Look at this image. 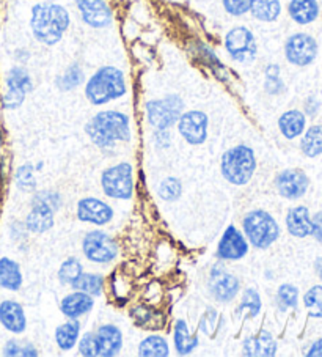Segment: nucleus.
I'll list each match as a JSON object with an SVG mask.
<instances>
[{
  "mask_svg": "<svg viewBox=\"0 0 322 357\" xmlns=\"http://www.w3.org/2000/svg\"><path fill=\"white\" fill-rule=\"evenodd\" d=\"M85 132L99 149L110 150L118 142L131 140V120L118 110H102L86 123Z\"/></svg>",
  "mask_w": 322,
  "mask_h": 357,
  "instance_id": "nucleus-1",
  "label": "nucleus"
},
{
  "mask_svg": "<svg viewBox=\"0 0 322 357\" xmlns=\"http://www.w3.org/2000/svg\"><path fill=\"white\" fill-rule=\"evenodd\" d=\"M70 13L63 5L59 3H36L30 16V29L35 40L46 46L60 43L70 29Z\"/></svg>",
  "mask_w": 322,
  "mask_h": 357,
  "instance_id": "nucleus-2",
  "label": "nucleus"
},
{
  "mask_svg": "<svg viewBox=\"0 0 322 357\" xmlns=\"http://www.w3.org/2000/svg\"><path fill=\"white\" fill-rule=\"evenodd\" d=\"M126 95L125 73L116 66H102L85 84V96L95 106H104Z\"/></svg>",
  "mask_w": 322,
  "mask_h": 357,
  "instance_id": "nucleus-3",
  "label": "nucleus"
},
{
  "mask_svg": "<svg viewBox=\"0 0 322 357\" xmlns=\"http://www.w3.org/2000/svg\"><path fill=\"white\" fill-rule=\"evenodd\" d=\"M256 170L255 151L247 145H236L227 150L222 156L220 172L233 186H245Z\"/></svg>",
  "mask_w": 322,
  "mask_h": 357,
  "instance_id": "nucleus-4",
  "label": "nucleus"
},
{
  "mask_svg": "<svg viewBox=\"0 0 322 357\" xmlns=\"http://www.w3.org/2000/svg\"><path fill=\"white\" fill-rule=\"evenodd\" d=\"M243 230L249 244L255 249H268L280 236V227L264 209H252L243 219Z\"/></svg>",
  "mask_w": 322,
  "mask_h": 357,
  "instance_id": "nucleus-5",
  "label": "nucleus"
},
{
  "mask_svg": "<svg viewBox=\"0 0 322 357\" xmlns=\"http://www.w3.org/2000/svg\"><path fill=\"white\" fill-rule=\"evenodd\" d=\"M146 120L156 131H165L176 125L184 112V101L178 95H169L160 100L146 102Z\"/></svg>",
  "mask_w": 322,
  "mask_h": 357,
  "instance_id": "nucleus-6",
  "label": "nucleus"
},
{
  "mask_svg": "<svg viewBox=\"0 0 322 357\" xmlns=\"http://www.w3.org/2000/svg\"><path fill=\"white\" fill-rule=\"evenodd\" d=\"M104 194L110 199L129 200L134 194V169L129 162H120L105 169L101 176Z\"/></svg>",
  "mask_w": 322,
  "mask_h": 357,
  "instance_id": "nucleus-7",
  "label": "nucleus"
},
{
  "mask_svg": "<svg viewBox=\"0 0 322 357\" xmlns=\"http://www.w3.org/2000/svg\"><path fill=\"white\" fill-rule=\"evenodd\" d=\"M224 45L231 60L238 61V63H252L256 59L258 46L255 35H253L250 29L244 26L233 27L225 35Z\"/></svg>",
  "mask_w": 322,
  "mask_h": 357,
  "instance_id": "nucleus-8",
  "label": "nucleus"
},
{
  "mask_svg": "<svg viewBox=\"0 0 322 357\" xmlns=\"http://www.w3.org/2000/svg\"><path fill=\"white\" fill-rule=\"evenodd\" d=\"M82 252L86 260L91 263H112L118 257V244L109 233L93 230L84 238Z\"/></svg>",
  "mask_w": 322,
  "mask_h": 357,
  "instance_id": "nucleus-9",
  "label": "nucleus"
},
{
  "mask_svg": "<svg viewBox=\"0 0 322 357\" xmlns=\"http://www.w3.org/2000/svg\"><path fill=\"white\" fill-rule=\"evenodd\" d=\"M5 85H7V91L2 96V107L5 110H15L21 107L26 101V96L33 90L32 77H30L26 68L22 66L11 68L7 73Z\"/></svg>",
  "mask_w": 322,
  "mask_h": 357,
  "instance_id": "nucleus-10",
  "label": "nucleus"
},
{
  "mask_svg": "<svg viewBox=\"0 0 322 357\" xmlns=\"http://www.w3.org/2000/svg\"><path fill=\"white\" fill-rule=\"evenodd\" d=\"M208 290L209 294L220 304H228L233 299H236L240 290L239 279L230 271H227L222 261L215 263L210 268L209 279H208Z\"/></svg>",
  "mask_w": 322,
  "mask_h": 357,
  "instance_id": "nucleus-11",
  "label": "nucleus"
},
{
  "mask_svg": "<svg viewBox=\"0 0 322 357\" xmlns=\"http://www.w3.org/2000/svg\"><path fill=\"white\" fill-rule=\"evenodd\" d=\"M318 55V43L308 33H294L284 43V57L291 65L307 66Z\"/></svg>",
  "mask_w": 322,
  "mask_h": 357,
  "instance_id": "nucleus-12",
  "label": "nucleus"
},
{
  "mask_svg": "<svg viewBox=\"0 0 322 357\" xmlns=\"http://www.w3.org/2000/svg\"><path fill=\"white\" fill-rule=\"evenodd\" d=\"M178 131L190 145H201L208 139L209 119L201 110H187L178 120Z\"/></svg>",
  "mask_w": 322,
  "mask_h": 357,
  "instance_id": "nucleus-13",
  "label": "nucleus"
},
{
  "mask_svg": "<svg viewBox=\"0 0 322 357\" xmlns=\"http://www.w3.org/2000/svg\"><path fill=\"white\" fill-rule=\"evenodd\" d=\"M249 254V241L234 225L227 227L217 245V258L222 261H238Z\"/></svg>",
  "mask_w": 322,
  "mask_h": 357,
  "instance_id": "nucleus-14",
  "label": "nucleus"
},
{
  "mask_svg": "<svg viewBox=\"0 0 322 357\" xmlns=\"http://www.w3.org/2000/svg\"><path fill=\"white\" fill-rule=\"evenodd\" d=\"M82 21L93 29H105L112 24V10L104 0H76Z\"/></svg>",
  "mask_w": 322,
  "mask_h": 357,
  "instance_id": "nucleus-15",
  "label": "nucleus"
},
{
  "mask_svg": "<svg viewBox=\"0 0 322 357\" xmlns=\"http://www.w3.org/2000/svg\"><path fill=\"white\" fill-rule=\"evenodd\" d=\"M77 218L85 224L107 225L114 219V209L96 197H85L77 203Z\"/></svg>",
  "mask_w": 322,
  "mask_h": 357,
  "instance_id": "nucleus-16",
  "label": "nucleus"
},
{
  "mask_svg": "<svg viewBox=\"0 0 322 357\" xmlns=\"http://www.w3.org/2000/svg\"><path fill=\"white\" fill-rule=\"evenodd\" d=\"M308 184V176L297 169L283 170L275 178V188L278 194L288 200H297L305 195Z\"/></svg>",
  "mask_w": 322,
  "mask_h": 357,
  "instance_id": "nucleus-17",
  "label": "nucleus"
},
{
  "mask_svg": "<svg viewBox=\"0 0 322 357\" xmlns=\"http://www.w3.org/2000/svg\"><path fill=\"white\" fill-rule=\"evenodd\" d=\"M98 357H115L123 348V332L115 324H102L95 332Z\"/></svg>",
  "mask_w": 322,
  "mask_h": 357,
  "instance_id": "nucleus-18",
  "label": "nucleus"
},
{
  "mask_svg": "<svg viewBox=\"0 0 322 357\" xmlns=\"http://www.w3.org/2000/svg\"><path fill=\"white\" fill-rule=\"evenodd\" d=\"M55 213L57 211L52 206H49L47 203L32 199V209H30L26 219V229L30 233L43 235V233L49 231L54 227Z\"/></svg>",
  "mask_w": 322,
  "mask_h": 357,
  "instance_id": "nucleus-19",
  "label": "nucleus"
},
{
  "mask_svg": "<svg viewBox=\"0 0 322 357\" xmlns=\"http://www.w3.org/2000/svg\"><path fill=\"white\" fill-rule=\"evenodd\" d=\"M0 324L11 334H22L27 329V318L24 307L16 301H2L0 303Z\"/></svg>",
  "mask_w": 322,
  "mask_h": 357,
  "instance_id": "nucleus-20",
  "label": "nucleus"
},
{
  "mask_svg": "<svg viewBox=\"0 0 322 357\" xmlns=\"http://www.w3.org/2000/svg\"><path fill=\"white\" fill-rule=\"evenodd\" d=\"M243 353L249 357H274L277 354V342L270 332L259 331L256 335L245 338Z\"/></svg>",
  "mask_w": 322,
  "mask_h": 357,
  "instance_id": "nucleus-21",
  "label": "nucleus"
},
{
  "mask_svg": "<svg viewBox=\"0 0 322 357\" xmlns=\"http://www.w3.org/2000/svg\"><path fill=\"white\" fill-rule=\"evenodd\" d=\"M93 307H95V299H93V296L76 290L61 299L60 312L63 313L66 318L79 319L80 317L90 313L93 310Z\"/></svg>",
  "mask_w": 322,
  "mask_h": 357,
  "instance_id": "nucleus-22",
  "label": "nucleus"
},
{
  "mask_svg": "<svg viewBox=\"0 0 322 357\" xmlns=\"http://www.w3.org/2000/svg\"><path fill=\"white\" fill-rule=\"evenodd\" d=\"M286 229L289 235L296 238H305L312 235V218L307 206L291 208L286 214Z\"/></svg>",
  "mask_w": 322,
  "mask_h": 357,
  "instance_id": "nucleus-23",
  "label": "nucleus"
},
{
  "mask_svg": "<svg viewBox=\"0 0 322 357\" xmlns=\"http://www.w3.org/2000/svg\"><path fill=\"white\" fill-rule=\"evenodd\" d=\"M288 13L291 20L299 24V26H307L312 24L319 16V3L318 0H291L288 5Z\"/></svg>",
  "mask_w": 322,
  "mask_h": 357,
  "instance_id": "nucleus-24",
  "label": "nucleus"
},
{
  "mask_svg": "<svg viewBox=\"0 0 322 357\" xmlns=\"http://www.w3.org/2000/svg\"><path fill=\"white\" fill-rule=\"evenodd\" d=\"M24 277L20 263L11 258H0V288L10 291H17L22 287Z\"/></svg>",
  "mask_w": 322,
  "mask_h": 357,
  "instance_id": "nucleus-25",
  "label": "nucleus"
},
{
  "mask_svg": "<svg viewBox=\"0 0 322 357\" xmlns=\"http://www.w3.org/2000/svg\"><path fill=\"white\" fill-rule=\"evenodd\" d=\"M173 344L179 356H189L194 353L200 340L197 335H192L187 323L184 319H178L173 329Z\"/></svg>",
  "mask_w": 322,
  "mask_h": 357,
  "instance_id": "nucleus-26",
  "label": "nucleus"
},
{
  "mask_svg": "<svg viewBox=\"0 0 322 357\" xmlns=\"http://www.w3.org/2000/svg\"><path fill=\"white\" fill-rule=\"evenodd\" d=\"M305 114L300 112V110H288L284 112L280 119H278V128H280V132L286 139H296L302 135L303 129H305Z\"/></svg>",
  "mask_w": 322,
  "mask_h": 357,
  "instance_id": "nucleus-27",
  "label": "nucleus"
},
{
  "mask_svg": "<svg viewBox=\"0 0 322 357\" xmlns=\"http://www.w3.org/2000/svg\"><path fill=\"white\" fill-rule=\"evenodd\" d=\"M80 337V323L79 319H70L60 324L55 329V343L61 351H71L76 347Z\"/></svg>",
  "mask_w": 322,
  "mask_h": 357,
  "instance_id": "nucleus-28",
  "label": "nucleus"
},
{
  "mask_svg": "<svg viewBox=\"0 0 322 357\" xmlns=\"http://www.w3.org/2000/svg\"><path fill=\"white\" fill-rule=\"evenodd\" d=\"M250 13L261 22H274L280 17L282 2L280 0H253Z\"/></svg>",
  "mask_w": 322,
  "mask_h": 357,
  "instance_id": "nucleus-29",
  "label": "nucleus"
},
{
  "mask_svg": "<svg viewBox=\"0 0 322 357\" xmlns=\"http://www.w3.org/2000/svg\"><path fill=\"white\" fill-rule=\"evenodd\" d=\"M140 357H169L170 347L167 338L162 335H150L144 338L139 344Z\"/></svg>",
  "mask_w": 322,
  "mask_h": 357,
  "instance_id": "nucleus-30",
  "label": "nucleus"
},
{
  "mask_svg": "<svg viewBox=\"0 0 322 357\" xmlns=\"http://www.w3.org/2000/svg\"><path fill=\"white\" fill-rule=\"evenodd\" d=\"M302 153L308 158L322 155V126L314 125L308 129L300 142Z\"/></svg>",
  "mask_w": 322,
  "mask_h": 357,
  "instance_id": "nucleus-31",
  "label": "nucleus"
},
{
  "mask_svg": "<svg viewBox=\"0 0 322 357\" xmlns=\"http://www.w3.org/2000/svg\"><path fill=\"white\" fill-rule=\"evenodd\" d=\"M74 290L84 291L90 296L96 298L102 294V288H104V277L101 274H95V273H84L80 275V279L74 283Z\"/></svg>",
  "mask_w": 322,
  "mask_h": 357,
  "instance_id": "nucleus-32",
  "label": "nucleus"
},
{
  "mask_svg": "<svg viewBox=\"0 0 322 357\" xmlns=\"http://www.w3.org/2000/svg\"><path fill=\"white\" fill-rule=\"evenodd\" d=\"M82 274H84L82 263H80L77 258H68V260L61 263V266L59 269V280L61 285L72 288L74 283L80 279V275Z\"/></svg>",
  "mask_w": 322,
  "mask_h": 357,
  "instance_id": "nucleus-33",
  "label": "nucleus"
},
{
  "mask_svg": "<svg viewBox=\"0 0 322 357\" xmlns=\"http://www.w3.org/2000/svg\"><path fill=\"white\" fill-rule=\"evenodd\" d=\"M261 307L263 303L259 293L255 288H245L243 299H240V304L238 307V315L245 313L247 318H255L259 315V312H261Z\"/></svg>",
  "mask_w": 322,
  "mask_h": 357,
  "instance_id": "nucleus-34",
  "label": "nucleus"
},
{
  "mask_svg": "<svg viewBox=\"0 0 322 357\" xmlns=\"http://www.w3.org/2000/svg\"><path fill=\"white\" fill-rule=\"evenodd\" d=\"M84 79H85V76H84L82 68H80L77 63H74V65L68 68L63 75L57 77L55 84H57V87L60 90L68 91V90H72V89L79 87V85L84 82Z\"/></svg>",
  "mask_w": 322,
  "mask_h": 357,
  "instance_id": "nucleus-35",
  "label": "nucleus"
},
{
  "mask_svg": "<svg viewBox=\"0 0 322 357\" xmlns=\"http://www.w3.org/2000/svg\"><path fill=\"white\" fill-rule=\"evenodd\" d=\"M35 167L32 164H24L16 170L15 181L16 186L24 192H33L36 188V178H35Z\"/></svg>",
  "mask_w": 322,
  "mask_h": 357,
  "instance_id": "nucleus-36",
  "label": "nucleus"
},
{
  "mask_svg": "<svg viewBox=\"0 0 322 357\" xmlns=\"http://www.w3.org/2000/svg\"><path fill=\"white\" fill-rule=\"evenodd\" d=\"M183 195V184L175 176H169L159 184V197L165 202H176Z\"/></svg>",
  "mask_w": 322,
  "mask_h": 357,
  "instance_id": "nucleus-37",
  "label": "nucleus"
},
{
  "mask_svg": "<svg viewBox=\"0 0 322 357\" xmlns=\"http://www.w3.org/2000/svg\"><path fill=\"white\" fill-rule=\"evenodd\" d=\"M303 304L308 309L309 317L322 318V287H313L303 296Z\"/></svg>",
  "mask_w": 322,
  "mask_h": 357,
  "instance_id": "nucleus-38",
  "label": "nucleus"
},
{
  "mask_svg": "<svg viewBox=\"0 0 322 357\" xmlns=\"http://www.w3.org/2000/svg\"><path fill=\"white\" fill-rule=\"evenodd\" d=\"M3 356H7V357H17V356L36 357L38 356V351H36L33 344H30V343H21L17 340H10L5 343Z\"/></svg>",
  "mask_w": 322,
  "mask_h": 357,
  "instance_id": "nucleus-39",
  "label": "nucleus"
},
{
  "mask_svg": "<svg viewBox=\"0 0 322 357\" xmlns=\"http://www.w3.org/2000/svg\"><path fill=\"white\" fill-rule=\"evenodd\" d=\"M277 299L282 304V309H296L299 301V290L291 283H283L277 291Z\"/></svg>",
  "mask_w": 322,
  "mask_h": 357,
  "instance_id": "nucleus-40",
  "label": "nucleus"
},
{
  "mask_svg": "<svg viewBox=\"0 0 322 357\" xmlns=\"http://www.w3.org/2000/svg\"><path fill=\"white\" fill-rule=\"evenodd\" d=\"M264 87H266V91L270 95H278L284 90V85L280 77V68H278V65H269L266 68Z\"/></svg>",
  "mask_w": 322,
  "mask_h": 357,
  "instance_id": "nucleus-41",
  "label": "nucleus"
},
{
  "mask_svg": "<svg viewBox=\"0 0 322 357\" xmlns=\"http://www.w3.org/2000/svg\"><path fill=\"white\" fill-rule=\"evenodd\" d=\"M219 313L215 309H213V307H208L206 312H204V315L201 317L200 319V331L203 332V334L206 335H214L215 334V329L219 328L217 324V319H219Z\"/></svg>",
  "mask_w": 322,
  "mask_h": 357,
  "instance_id": "nucleus-42",
  "label": "nucleus"
},
{
  "mask_svg": "<svg viewBox=\"0 0 322 357\" xmlns=\"http://www.w3.org/2000/svg\"><path fill=\"white\" fill-rule=\"evenodd\" d=\"M253 0H222L224 10L231 16H244L250 11Z\"/></svg>",
  "mask_w": 322,
  "mask_h": 357,
  "instance_id": "nucleus-43",
  "label": "nucleus"
},
{
  "mask_svg": "<svg viewBox=\"0 0 322 357\" xmlns=\"http://www.w3.org/2000/svg\"><path fill=\"white\" fill-rule=\"evenodd\" d=\"M79 354L85 357H98L96 338L95 332H85L82 337H79Z\"/></svg>",
  "mask_w": 322,
  "mask_h": 357,
  "instance_id": "nucleus-44",
  "label": "nucleus"
},
{
  "mask_svg": "<svg viewBox=\"0 0 322 357\" xmlns=\"http://www.w3.org/2000/svg\"><path fill=\"white\" fill-rule=\"evenodd\" d=\"M33 199L47 203V205L52 206L55 211H59L61 208V195L59 192H55V190H40V192H36L33 195Z\"/></svg>",
  "mask_w": 322,
  "mask_h": 357,
  "instance_id": "nucleus-45",
  "label": "nucleus"
},
{
  "mask_svg": "<svg viewBox=\"0 0 322 357\" xmlns=\"http://www.w3.org/2000/svg\"><path fill=\"white\" fill-rule=\"evenodd\" d=\"M312 235L322 243V211L316 213L312 219Z\"/></svg>",
  "mask_w": 322,
  "mask_h": 357,
  "instance_id": "nucleus-46",
  "label": "nucleus"
},
{
  "mask_svg": "<svg viewBox=\"0 0 322 357\" xmlns=\"http://www.w3.org/2000/svg\"><path fill=\"white\" fill-rule=\"evenodd\" d=\"M154 139H156V144L162 146V149H167V146L170 145V134H169V129H165V131H156L154 134Z\"/></svg>",
  "mask_w": 322,
  "mask_h": 357,
  "instance_id": "nucleus-47",
  "label": "nucleus"
},
{
  "mask_svg": "<svg viewBox=\"0 0 322 357\" xmlns=\"http://www.w3.org/2000/svg\"><path fill=\"white\" fill-rule=\"evenodd\" d=\"M308 357H322V338H319L318 342H314L312 344V348L307 353Z\"/></svg>",
  "mask_w": 322,
  "mask_h": 357,
  "instance_id": "nucleus-48",
  "label": "nucleus"
},
{
  "mask_svg": "<svg viewBox=\"0 0 322 357\" xmlns=\"http://www.w3.org/2000/svg\"><path fill=\"white\" fill-rule=\"evenodd\" d=\"M316 271H318L322 279V258H318V260H316Z\"/></svg>",
  "mask_w": 322,
  "mask_h": 357,
  "instance_id": "nucleus-49",
  "label": "nucleus"
},
{
  "mask_svg": "<svg viewBox=\"0 0 322 357\" xmlns=\"http://www.w3.org/2000/svg\"><path fill=\"white\" fill-rule=\"evenodd\" d=\"M43 169V162H38L35 165V170H41Z\"/></svg>",
  "mask_w": 322,
  "mask_h": 357,
  "instance_id": "nucleus-50",
  "label": "nucleus"
},
{
  "mask_svg": "<svg viewBox=\"0 0 322 357\" xmlns=\"http://www.w3.org/2000/svg\"><path fill=\"white\" fill-rule=\"evenodd\" d=\"M3 145V135H2V131H0V149H2Z\"/></svg>",
  "mask_w": 322,
  "mask_h": 357,
  "instance_id": "nucleus-51",
  "label": "nucleus"
}]
</instances>
